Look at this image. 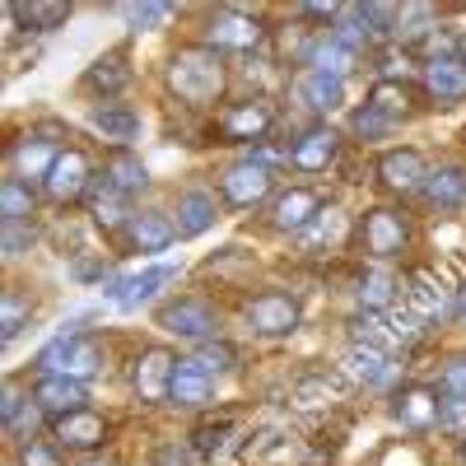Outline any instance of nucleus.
Here are the masks:
<instances>
[{"label":"nucleus","mask_w":466,"mask_h":466,"mask_svg":"<svg viewBox=\"0 0 466 466\" xmlns=\"http://www.w3.org/2000/svg\"><path fill=\"white\" fill-rule=\"evenodd\" d=\"M340 373L355 378V382H364V387H373V382H387L392 364H387V355H382V350H373V345H350Z\"/></svg>","instance_id":"nucleus-29"},{"label":"nucleus","mask_w":466,"mask_h":466,"mask_svg":"<svg viewBox=\"0 0 466 466\" xmlns=\"http://www.w3.org/2000/svg\"><path fill=\"white\" fill-rule=\"evenodd\" d=\"M173 373H177V360L168 350H145L131 369V387L140 401H168V387H173Z\"/></svg>","instance_id":"nucleus-10"},{"label":"nucleus","mask_w":466,"mask_h":466,"mask_svg":"<svg viewBox=\"0 0 466 466\" xmlns=\"http://www.w3.org/2000/svg\"><path fill=\"white\" fill-rule=\"evenodd\" d=\"M345 215L336 210V206H327L313 224H308L303 233H299V243H303V252H322V248H336L340 238H345Z\"/></svg>","instance_id":"nucleus-33"},{"label":"nucleus","mask_w":466,"mask_h":466,"mask_svg":"<svg viewBox=\"0 0 466 466\" xmlns=\"http://www.w3.org/2000/svg\"><path fill=\"white\" fill-rule=\"evenodd\" d=\"M457 52H461V61H466V33H461V43H457Z\"/></svg>","instance_id":"nucleus-55"},{"label":"nucleus","mask_w":466,"mask_h":466,"mask_svg":"<svg viewBox=\"0 0 466 466\" xmlns=\"http://www.w3.org/2000/svg\"><path fill=\"white\" fill-rule=\"evenodd\" d=\"M355 61H360V52H355V47H345L336 33H327V37H313V56H308V66H313V70H322V75H336V80H345V75L355 70Z\"/></svg>","instance_id":"nucleus-27"},{"label":"nucleus","mask_w":466,"mask_h":466,"mask_svg":"<svg viewBox=\"0 0 466 466\" xmlns=\"http://www.w3.org/2000/svg\"><path fill=\"white\" fill-rule=\"evenodd\" d=\"M243 318H248V327L257 331V336H289V331H299V303L289 299V294H257L248 308H243Z\"/></svg>","instance_id":"nucleus-5"},{"label":"nucleus","mask_w":466,"mask_h":466,"mask_svg":"<svg viewBox=\"0 0 466 466\" xmlns=\"http://www.w3.org/2000/svg\"><path fill=\"white\" fill-rule=\"evenodd\" d=\"M10 19L28 33H52L70 19V5H61V0H10Z\"/></svg>","instance_id":"nucleus-23"},{"label":"nucleus","mask_w":466,"mask_h":466,"mask_svg":"<svg viewBox=\"0 0 466 466\" xmlns=\"http://www.w3.org/2000/svg\"><path fill=\"white\" fill-rule=\"evenodd\" d=\"M33 215V187L19 182V177H5L0 182V219L5 224H24Z\"/></svg>","instance_id":"nucleus-36"},{"label":"nucleus","mask_w":466,"mask_h":466,"mask_svg":"<svg viewBox=\"0 0 466 466\" xmlns=\"http://www.w3.org/2000/svg\"><path fill=\"white\" fill-rule=\"evenodd\" d=\"M168 401L173 406H187L197 410L210 401V373L197 369V360H177V373H173V387H168Z\"/></svg>","instance_id":"nucleus-24"},{"label":"nucleus","mask_w":466,"mask_h":466,"mask_svg":"<svg viewBox=\"0 0 466 466\" xmlns=\"http://www.w3.org/2000/svg\"><path fill=\"white\" fill-rule=\"evenodd\" d=\"M382 75L397 85V75H406V52H401V56H397V52H382Z\"/></svg>","instance_id":"nucleus-52"},{"label":"nucleus","mask_w":466,"mask_h":466,"mask_svg":"<svg viewBox=\"0 0 466 466\" xmlns=\"http://www.w3.org/2000/svg\"><path fill=\"white\" fill-rule=\"evenodd\" d=\"M401 289H406V308H410L420 322H443L452 308H457L452 289L443 285V276H434V270H410Z\"/></svg>","instance_id":"nucleus-4"},{"label":"nucleus","mask_w":466,"mask_h":466,"mask_svg":"<svg viewBox=\"0 0 466 466\" xmlns=\"http://www.w3.org/2000/svg\"><path fill=\"white\" fill-rule=\"evenodd\" d=\"M228 434H233V420H206L201 430H197V452H206V457L224 452Z\"/></svg>","instance_id":"nucleus-42"},{"label":"nucleus","mask_w":466,"mask_h":466,"mask_svg":"<svg viewBox=\"0 0 466 466\" xmlns=\"http://www.w3.org/2000/svg\"><path fill=\"white\" fill-rule=\"evenodd\" d=\"M345 397V373H308L289 387L294 410H327Z\"/></svg>","instance_id":"nucleus-17"},{"label":"nucleus","mask_w":466,"mask_h":466,"mask_svg":"<svg viewBox=\"0 0 466 466\" xmlns=\"http://www.w3.org/2000/svg\"><path fill=\"white\" fill-rule=\"evenodd\" d=\"M197 369H206V373H228V369H233V345H224V340H206V345H201V355H197Z\"/></svg>","instance_id":"nucleus-44"},{"label":"nucleus","mask_w":466,"mask_h":466,"mask_svg":"<svg viewBox=\"0 0 466 466\" xmlns=\"http://www.w3.org/2000/svg\"><path fill=\"white\" fill-rule=\"evenodd\" d=\"M103 177H107V182H112L116 191H122V197H127V201H131V197H136V191H140V187L149 182V173H145V164L136 159V154H127V149H116V154H112V159H107V173H103Z\"/></svg>","instance_id":"nucleus-35"},{"label":"nucleus","mask_w":466,"mask_h":466,"mask_svg":"<svg viewBox=\"0 0 466 466\" xmlns=\"http://www.w3.org/2000/svg\"><path fill=\"white\" fill-rule=\"evenodd\" d=\"M289 457V439L280 434V430H266V434H257L248 448H243V461L248 466H280Z\"/></svg>","instance_id":"nucleus-37"},{"label":"nucleus","mask_w":466,"mask_h":466,"mask_svg":"<svg viewBox=\"0 0 466 466\" xmlns=\"http://www.w3.org/2000/svg\"><path fill=\"white\" fill-rule=\"evenodd\" d=\"M206 37H210L215 52H219V47H224V52H252L261 37H266V28H261V19L248 15V10H219V15H210Z\"/></svg>","instance_id":"nucleus-8"},{"label":"nucleus","mask_w":466,"mask_h":466,"mask_svg":"<svg viewBox=\"0 0 466 466\" xmlns=\"http://www.w3.org/2000/svg\"><path fill=\"white\" fill-rule=\"evenodd\" d=\"M89 182H94L89 154H85V149H61L56 168L47 173V197H52L56 206H75V201L89 191Z\"/></svg>","instance_id":"nucleus-7"},{"label":"nucleus","mask_w":466,"mask_h":466,"mask_svg":"<svg viewBox=\"0 0 466 466\" xmlns=\"http://www.w3.org/2000/svg\"><path fill=\"white\" fill-rule=\"evenodd\" d=\"M424 201L434 210H457L466 201V168L461 164H443L424 177Z\"/></svg>","instance_id":"nucleus-22"},{"label":"nucleus","mask_w":466,"mask_h":466,"mask_svg":"<svg viewBox=\"0 0 466 466\" xmlns=\"http://www.w3.org/2000/svg\"><path fill=\"white\" fill-rule=\"evenodd\" d=\"M173 276H177V266H149V270H140V276H131V280H116L112 285V299L122 303V308H140L145 299L159 294Z\"/></svg>","instance_id":"nucleus-25"},{"label":"nucleus","mask_w":466,"mask_h":466,"mask_svg":"<svg viewBox=\"0 0 466 466\" xmlns=\"http://www.w3.org/2000/svg\"><path fill=\"white\" fill-rule=\"evenodd\" d=\"M164 75H168V89L191 107H210L224 94V61L215 47H177Z\"/></svg>","instance_id":"nucleus-1"},{"label":"nucleus","mask_w":466,"mask_h":466,"mask_svg":"<svg viewBox=\"0 0 466 466\" xmlns=\"http://www.w3.org/2000/svg\"><path fill=\"white\" fill-rule=\"evenodd\" d=\"M457 313H461V318H466V285H461V289H457Z\"/></svg>","instance_id":"nucleus-54"},{"label":"nucleus","mask_w":466,"mask_h":466,"mask_svg":"<svg viewBox=\"0 0 466 466\" xmlns=\"http://www.w3.org/2000/svg\"><path fill=\"white\" fill-rule=\"evenodd\" d=\"M33 224L24 219V224H5V233H0V248H5V257H19V252H28L33 248Z\"/></svg>","instance_id":"nucleus-45"},{"label":"nucleus","mask_w":466,"mask_h":466,"mask_svg":"<svg viewBox=\"0 0 466 466\" xmlns=\"http://www.w3.org/2000/svg\"><path fill=\"white\" fill-rule=\"evenodd\" d=\"M382 322H387V336H392V345L397 350H410V345H420L424 340V322L410 313V308H387V313H382Z\"/></svg>","instance_id":"nucleus-38"},{"label":"nucleus","mask_w":466,"mask_h":466,"mask_svg":"<svg viewBox=\"0 0 466 466\" xmlns=\"http://www.w3.org/2000/svg\"><path fill=\"white\" fill-rule=\"evenodd\" d=\"M350 127H355V136H364V140H378V136H387V131H392V116H382L378 107H360L355 116H350Z\"/></svg>","instance_id":"nucleus-43"},{"label":"nucleus","mask_w":466,"mask_h":466,"mask_svg":"<svg viewBox=\"0 0 466 466\" xmlns=\"http://www.w3.org/2000/svg\"><path fill=\"white\" fill-rule=\"evenodd\" d=\"M299 98L313 107V112H336L345 103V85L336 80V75H322V70H308L299 80Z\"/></svg>","instance_id":"nucleus-30"},{"label":"nucleus","mask_w":466,"mask_h":466,"mask_svg":"<svg viewBox=\"0 0 466 466\" xmlns=\"http://www.w3.org/2000/svg\"><path fill=\"white\" fill-rule=\"evenodd\" d=\"M439 430L466 439V397H448V401H443V410H439Z\"/></svg>","instance_id":"nucleus-46"},{"label":"nucleus","mask_w":466,"mask_h":466,"mask_svg":"<svg viewBox=\"0 0 466 466\" xmlns=\"http://www.w3.org/2000/svg\"><path fill=\"white\" fill-rule=\"evenodd\" d=\"M122 15H127V24L140 33V28H159V24H168V5H159V0H145V5H122Z\"/></svg>","instance_id":"nucleus-41"},{"label":"nucleus","mask_w":466,"mask_h":466,"mask_svg":"<svg viewBox=\"0 0 466 466\" xmlns=\"http://www.w3.org/2000/svg\"><path fill=\"white\" fill-rule=\"evenodd\" d=\"M56 159H61V154H56L47 140H37V136H24V140L15 145V154H10L19 182H24V177H43V182H47V173L56 168Z\"/></svg>","instance_id":"nucleus-26"},{"label":"nucleus","mask_w":466,"mask_h":466,"mask_svg":"<svg viewBox=\"0 0 466 466\" xmlns=\"http://www.w3.org/2000/svg\"><path fill=\"white\" fill-rule=\"evenodd\" d=\"M19 406H24L19 387H5V401H0V415H5V430H19Z\"/></svg>","instance_id":"nucleus-50"},{"label":"nucleus","mask_w":466,"mask_h":466,"mask_svg":"<svg viewBox=\"0 0 466 466\" xmlns=\"http://www.w3.org/2000/svg\"><path fill=\"white\" fill-rule=\"evenodd\" d=\"M397 276H392V270H387V266H369L364 270V276H360V303L364 308H373V313H387V308H392V299H397Z\"/></svg>","instance_id":"nucleus-32"},{"label":"nucleus","mask_w":466,"mask_h":466,"mask_svg":"<svg viewBox=\"0 0 466 466\" xmlns=\"http://www.w3.org/2000/svg\"><path fill=\"white\" fill-rule=\"evenodd\" d=\"M89 210H94V224L103 228H116V224H131V210H127V197L116 191L107 177L94 187V197H89Z\"/></svg>","instance_id":"nucleus-34"},{"label":"nucleus","mask_w":466,"mask_h":466,"mask_svg":"<svg viewBox=\"0 0 466 466\" xmlns=\"http://www.w3.org/2000/svg\"><path fill=\"white\" fill-rule=\"evenodd\" d=\"M80 466H116V461H112V457H98V452H94V457H85Z\"/></svg>","instance_id":"nucleus-53"},{"label":"nucleus","mask_w":466,"mask_h":466,"mask_svg":"<svg viewBox=\"0 0 466 466\" xmlns=\"http://www.w3.org/2000/svg\"><path fill=\"white\" fill-rule=\"evenodd\" d=\"M443 387H448V397H466V355H457L443 369Z\"/></svg>","instance_id":"nucleus-49"},{"label":"nucleus","mask_w":466,"mask_h":466,"mask_svg":"<svg viewBox=\"0 0 466 466\" xmlns=\"http://www.w3.org/2000/svg\"><path fill=\"white\" fill-rule=\"evenodd\" d=\"M94 131L112 145H127L140 136V116L127 103H103V107H94Z\"/></svg>","instance_id":"nucleus-28"},{"label":"nucleus","mask_w":466,"mask_h":466,"mask_svg":"<svg viewBox=\"0 0 466 466\" xmlns=\"http://www.w3.org/2000/svg\"><path fill=\"white\" fill-rule=\"evenodd\" d=\"M219 219V206L210 191H182L177 197V233L182 238H201L206 228H215Z\"/></svg>","instance_id":"nucleus-21"},{"label":"nucleus","mask_w":466,"mask_h":466,"mask_svg":"<svg viewBox=\"0 0 466 466\" xmlns=\"http://www.w3.org/2000/svg\"><path fill=\"white\" fill-rule=\"evenodd\" d=\"M159 327L173 331V336H187V340H206L215 331V313H210V303H201V299H177V303H168L159 313Z\"/></svg>","instance_id":"nucleus-16"},{"label":"nucleus","mask_w":466,"mask_h":466,"mask_svg":"<svg viewBox=\"0 0 466 466\" xmlns=\"http://www.w3.org/2000/svg\"><path fill=\"white\" fill-rule=\"evenodd\" d=\"M378 177L387 191H424V177H430V168H424V154L420 149H387L378 159Z\"/></svg>","instance_id":"nucleus-13"},{"label":"nucleus","mask_w":466,"mask_h":466,"mask_svg":"<svg viewBox=\"0 0 466 466\" xmlns=\"http://www.w3.org/2000/svg\"><path fill=\"white\" fill-rule=\"evenodd\" d=\"M37 369L43 373H61V378H75V382H85L103 369V345L85 331H75L66 327L61 336H52L43 345V355H37Z\"/></svg>","instance_id":"nucleus-2"},{"label":"nucleus","mask_w":466,"mask_h":466,"mask_svg":"<svg viewBox=\"0 0 466 466\" xmlns=\"http://www.w3.org/2000/svg\"><path fill=\"white\" fill-rule=\"evenodd\" d=\"M154 466H191V452H187V448H177V443H168V448H159Z\"/></svg>","instance_id":"nucleus-51"},{"label":"nucleus","mask_w":466,"mask_h":466,"mask_svg":"<svg viewBox=\"0 0 466 466\" xmlns=\"http://www.w3.org/2000/svg\"><path fill=\"white\" fill-rule=\"evenodd\" d=\"M461 461H466V439H461Z\"/></svg>","instance_id":"nucleus-56"},{"label":"nucleus","mask_w":466,"mask_h":466,"mask_svg":"<svg viewBox=\"0 0 466 466\" xmlns=\"http://www.w3.org/2000/svg\"><path fill=\"white\" fill-rule=\"evenodd\" d=\"M219 191H224V201L238 206V210L261 206V201L270 197V168H261L257 159H243V164H233V168L224 173Z\"/></svg>","instance_id":"nucleus-9"},{"label":"nucleus","mask_w":466,"mask_h":466,"mask_svg":"<svg viewBox=\"0 0 466 466\" xmlns=\"http://www.w3.org/2000/svg\"><path fill=\"white\" fill-rule=\"evenodd\" d=\"M406 243H410V228H406V219H401L397 210L373 206V210L364 215V224H360V248H364L378 266L392 261L397 252H406Z\"/></svg>","instance_id":"nucleus-3"},{"label":"nucleus","mask_w":466,"mask_h":466,"mask_svg":"<svg viewBox=\"0 0 466 466\" xmlns=\"http://www.w3.org/2000/svg\"><path fill=\"white\" fill-rule=\"evenodd\" d=\"M378 466H424V452L410 448V443H401V448H387Z\"/></svg>","instance_id":"nucleus-48"},{"label":"nucleus","mask_w":466,"mask_h":466,"mask_svg":"<svg viewBox=\"0 0 466 466\" xmlns=\"http://www.w3.org/2000/svg\"><path fill=\"white\" fill-rule=\"evenodd\" d=\"M127 80H131V66H127V52H107V56H98L89 70H85V85L89 89H98V94H122L127 89Z\"/></svg>","instance_id":"nucleus-31"},{"label":"nucleus","mask_w":466,"mask_h":466,"mask_svg":"<svg viewBox=\"0 0 466 466\" xmlns=\"http://www.w3.org/2000/svg\"><path fill=\"white\" fill-rule=\"evenodd\" d=\"M33 401L37 410H47L52 420L61 415H75V410H89V392H85V382H75V378H61V373H43L33 387Z\"/></svg>","instance_id":"nucleus-11"},{"label":"nucleus","mask_w":466,"mask_h":466,"mask_svg":"<svg viewBox=\"0 0 466 466\" xmlns=\"http://www.w3.org/2000/svg\"><path fill=\"white\" fill-rule=\"evenodd\" d=\"M424 94L439 107H452L466 98V61L461 56H430L424 61Z\"/></svg>","instance_id":"nucleus-12"},{"label":"nucleus","mask_w":466,"mask_h":466,"mask_svg":"<svg viewBox=\"0 0 466 466\" xmlns=\"http://www.w3.org/2000/svg\"><path fill=\"white\" fill-rule=\"evenodd\" d=\"M369 107H378L382 116H392V122H397V116L410 112V89H406L401 80H397V85H392V80H378L373 94H369Z\"/></svg>","instance_id":"nucleus-39"},{"label":"nucleus","mask_w":466,"mask_h":466,"mask_svg":"<svg viewBox=\"0 0 466 466\" xmlns=\"http://www.w3.org/2000/svg\"><path fill=\"white\" fill-rule=\"evenodd\" d=\"M127 238H131L136 252H164V248L177 238V224H173L168 215H159V210H140V215H131V224H127Z\"/></svg>","instance_id":"nucleus-20"},{"label":"nucleus","mask_w":466,"mask_h":466,"mask_svg":"<svg viewBox=\"0 0 466 466\" xmlns=\"http://www.w3.org/2000/svg\"><path fill=\"white\" fill-rule=\"evenodd\" d=\"M439 410H443V401H439V392H430V387H401V392L392 397V415L406 424V430H415V434H424V430H434L439 424Z\"/></svg>","instance_id":"nucleus-15"},{"label":"nucleus","mask_w":466,"mask_h":466,"mask_svg":"<svg viewBox=\"0 0 466 466\" xmlns=\"http://www.w3.org/2000/svg\"><path fill=\"white\" fill-rule=\"evenodd\" d=\"M322 215V197L308 187H289L276 197V206H270V224L285 228V233H303L308 224H313Z\"/></svg>","instance_id":"nucleus-14"},{"label":"nucleus","mask_w":466,"mask_h":466,"mask_svg":"<svg viewBox=\"0 0 466 466\" xmlns=\"http://www.w3.org/2000/svg\"><path fill=\"white\" fill-rule=\"evenodd\" d=\"M52 434H56V443L61 448H98L103 439H107V424H103V415H94V410H75V415H61V420H52Z\"/></svg>","instance_id":"nucleus-19"},{"label":"nucleus","mask_w":466,"mask_h":466,"mask_svg":"<svg viewBox=\"0 0 466 466\" xmlns=\"http://www.w3.org/2000/svg\"><path fill=\"white\" fill-rule=\"evenodd\" d=\"M336 149H340L336 131L313 127V131H303V136L294 140L289 164H294V168H303V173H322V168H331V164H336Z\"/></svg>","instance_id":"nucleus-18"},{"label":"nucleus","mask_w":466,"mask_h":466,"mask_svg":"<svg viewBox=\"0 0 466 466\" xmlns=\"http://www.w3.org/2000/svg\"><path fill=\"white\" fill-rule=\"evenodd\" d=\"M270 127H276V107L261 103V98H248V103H233L219 112V136L243 145V140H266Z\"/></svg>","instance_id":"nucleus-6"},{"label":"nucleus","mask_w":466,"mask_h":466,"mask_svg":"<svg viewBox=\"0 0 466 466\" xmlns=\"http://www.w3.org/2000/svg\"><path fill=\"white\" fill-rule=\"evenodd\" d=\"M28 318H33V303H28L19 289H5V299H0V336L15 340V336L28 327Z\"/></svg>","instance_id":"nucleus-40"},{"label":"nucleus","mask_w":466,"mask_h":466,"mask_svg":"<svg viewBox=\"0 0 466 466\" xmlns=\"http://www.w3.org/2000/svg\"><path fill=\"white\" fill-rule=\"evenodd\" d=\"M19 461H24V466H61L56 448H47V443H24Z\"/></svg>","instance_id":"nucleus-47"}]
</instances>
